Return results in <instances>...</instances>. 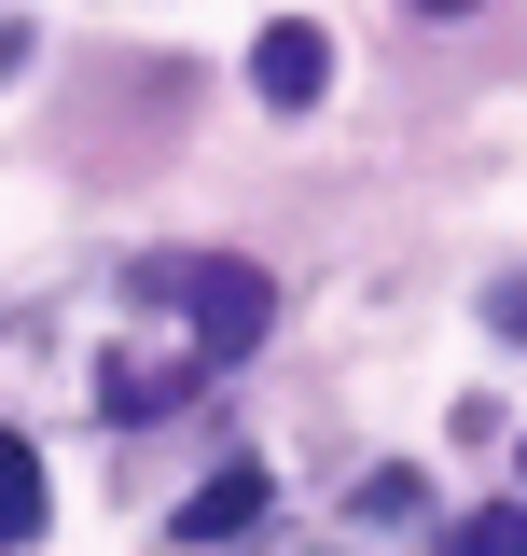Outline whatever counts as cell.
Segmentation results:
<instances>
[{
    "instance_id": "6da1fadb",
    "label": "cell",
    "mask_w": 527,
    "mask_h": 556,
    "mask_svg": "<svg viewBox=\"0 0 527 556\" xmlns=\"http://www.w3.org/2000/svg\"><path fill=\"white\" fill-rule=\"evenodd\" d=\"M181 306H195V334L236 362V348L278 320V292H264V265H181Z\"/></svg>"
},
{
    "instance_id": "7a4b0ae2",
    "label": "cell",
    "mask_w": 527,
    "mask_h": 556,
    "mask_svg": "<svg viewBox=\"0 0 527 556\" xmlns=\"http://www.w3.org/2000/svg\"><path fill=\"white\" fill-rule=\"evenodd\" d=\"M250 84H264V98H278V112H306V98H320V84H333V42H320V28H306V14H278V28H264V42H250Z\"/></svg>"
},
{
    "instance_id": "3957f363",
    "label": "cell",
    "mask_w": 527,
    "mask_h": 556,
    "mask_svg": "<svg viewBox=\"0 0 527 556\" xmlns=\"http://www.w3.org/2000/svg\"><path fill=\"white\" fill-rule=\"evenodd\" d=\"M42 459H28V431H0V543H42Z\"/></svg>"
},
{
    "instance_id": "277c9868",
    "label": "cell",
    "mask_w": 527,
    "mask_h": 556,
    "mask_svg": "<svg viewBox=\"0 0 527 556\" xmlns=\"http://www.w3.org/2000/svg\"><path fill=\"white\" fill-rule=\"evenodd\" d=\"M250 515H264V473H208V486H195V515H181V543H236Z\"/></svg>"
},
{
    "instance_id": "5b68a950",
    "label": "cell",
    "mask_w": 527,
    "mask_h": 556,
    "mask_svg": "<svg viewBox=\"0 0 527 556\" xmlns=\"http://www.w3.org/2000/svg\"><path fill=\"white\" fill-rule=\"evenodd\" d=\"M459 556H527V501H486V515L459 529Z\"/></svg>"
},
{
    "instance_id": "8992f818",
    "label": "cell",
    "mask_w": 527,
    "mask_h": 556,
    "mask_svg": "<svg viewBox=\"0 0 527 556\" xmlns=\"http://www.w3.org/2000/svg\"><path fill=\"white\" fill-rule=\"evenodd\" d=\"M416 14H472V0H416Z\"/></svg>"
}]
</instances>
